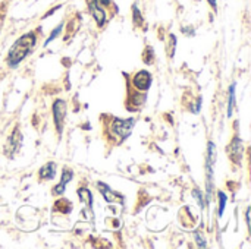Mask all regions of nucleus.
I'll return each mask as SVG.
<instances>
[{"label":"nucleus","instance_id":"nucleus-1","mask_svg":"<svg viewBox=\"0 0 251 249\" xmlns=\"http://www.w3.org/2000/svg\"><path fill=\"white\" fill-rule=\"evenodd\" d=\"M35 44V34L34 32H28V34H24L21 38L16 40V43L12 45V48L9 50V54H7V65L10 68H15L18 66L25 57L26 54L31 51V48L34 47Z\"/></svg>","mask_w":251,"mask_h":249},{"label":"nucleus","instance_id":"nucleus-2","mask_svg":"<svg viewBox=\"0 0 251 249\" xmlns=\"http://www.w3.org/2000/svg\"><path fill=\"white\" fill-rule=\"evenodd\" d=\"M218 151L215 142L207 144V156H206V173H207V201L212 198V189H213V166L216 163Z\"/></svg>","mask_w":251,"mask_h":249},{"label":"nucleus","instance_id":"nucleus-3","mask_svg":"<svg viewBox=\"0 0 251 249\" xmlns=\"http://www.w3.org/2000/svg\"><path fill=\"white\" fill-rule=\"evenodd\" d=\"M134 125H135V120L132 117H129V119H118V117H115L113 122H112V132L121 141H124L131 135V132L134 129Z\"/></svg>","mask_w":251,"mask_h":249},{"label":"nucleus","instance_id":"nucleus-4","mask_svg":"<svg viewBox=\"0 0 251 249\" xmlns=\"http://www.w3.org/2000/svg\"><path fill=\"white\" fill-rule=\"evenodd\" d=\"M65 117H66V101L65 100H56L53 103V120H54L56 131H57L59 135L63 131Z\"/></svg>","mask_w":251,"mask_h":249},{"label":"nucleus","instance_id":"nucleus-5","mask_svg":"<svg viewBox=\"0 0 251 249\" xmlns=\"http://www.w3.org/2000/svg\"><path fill=\"white\" fill-rule=\"evenodd\" d=\"M228 156L231 157L232 163L235 164H241L243 160V153H244V147H243V141L240 136H234V139L231 141V144L226 148Z\"/></svg>","mask_w":251,"mask_h":249},{"label":"nucleus","instance_id":"nucleus-6","mask_svg":"<svg viewBox=\"0 0 251 249\" xmlns=\"http://www.w3.org/2000/svg\"><path fill=\"white\" fill-rule=\"evenodd\" d=\"M151 81H153L151 79V73L147 72V70H140L132 78V84H134L135 90L140 91V92H147V90L151 85Z\"/></svg>","mask_w":251,"mask_h":249},{"label":"nucleus","instance_id":"nucleus-7","mask_svg":"<svg viewBox=\"0 0 251 249\" xmlns=\"http://www.w3.org/2000/svg\"><path fill=\"white\" fill-rule=\"evenodd\" d=\"M21 144H22L21 132H19V129H18V128H15V129H13V132H12V135H10V138H9V141H7V145H6V154H7L9 157H13V154L19 150Z\"/></svg>","mask_w":251,"mask_h":249},{"label":"nucleus","instance_id":"nucleus-8","mask_svg":"<svg viewBox=\"0 0 251 249\" xmlns=\"http://www.w3.org/2000/svg\"><path fill=\"white\" fill-rule=\"evenodd\" d=\"M97 189L101 192L103 198H104L107 203H122V201H124L122 195L113 192V191H112L106 183H103V182H99V183H97Z\"/></svg>","mask_w":251,"mask_h":249},{"label":"nucleus","instance_id":"nucleus-9","mask_svg":"<svg viewBox=\"0 0 251 249\" xmlns=\"http://www.w3.org/2000/svg\"><path fill=\"white\" fill-rule=\"evenodd\" d=\"M90 10H91V13H93V16H94L97 25H99V26H103L104 22H106V13H104V10L100 7V3H99L97 0H91V1H90Z\"/></svg>","mask_w":251,"mask_h":249},{"label":"nucleus","instance_id":"nucleus-10","mask_svg":"<svg viewBox=\"0 0 251 249\" xmlns=\"http://www.w3.org/2000/svg\"><path fill=\"white\" fill-rule=\"evenodd\" d=\"M56 176V164L54 163H46L41 169H40V179L43 181H51Z\"/></svg>","mask_w":251,"mask_h":249},{"label":"nucleus","instance_id":"nucleus-11","mask_svg":"<svg viewBox=\"0 0 251 249\" xmlns=\"http://www.w3.org/2000/svg\"><path fill=\"white\" fill-rule=\"evenodd\" d=\"M235 106V82L229 87V101H228V117L232 116V110Z\"/></svg>","mask_w":251,"mask_h":249},{"label":"nucleus","instance_id":"nucleus-12","mask_svg":"<svg viewBox=\"0 0 251 249\" xmlns=\"http://www.w3.org/2000/svg\"><path fill=\"white\" fill-rule=\"evenodd\" d=\"M218 198H219V217H222L224 216V211H225V207H226L228 197L222 191H219L218 192Z\"/></svg>","mask_w":251,"mask_h":249},{"label":"nucleus","instance_id":"nucleus-13","mask_svg":"<svg viewBox=\"0 0 251 249\" xmlns=\"http://www.w3.org/2000/svg\"><path fill=\"white\" fill-rule=\"evenodd\" d=\"M62 29H63V23H59V25H57V26H56V28L53 29V32L50 34V37H49V38L46 40L44 45H49V44H50V43H51V41H53V40H54L56 37H59V35H60V32H62Z\"/></svg>","mask_w":251,"mask_h":249},{"label":"nucleus","instance_id":"nucleus-14","mask_svg":"<svg viewBox=\"0 0 251 249\" xmlns=\"http://www.w3.org/2000/svg\"><path fill=\"white\" fill-rule=\"evenodd\" d=\"M72 178H74V172H72V170H69V169H65V170H63V173H62V178H60V183L68 185V183L72 181Z\"/></svg>","mask_w":251,"mask_h":249},{"label":"nucleus","instance_id":"nucleus-15","mask_svg":"<svg viewBox=\"0 0 251 249\" xmlns=\"http://www.w3.org/2000/svg\"><path fill=\"white\" fill-rule=\"evenodd\" d=\"M132 18H134V22H135L137 25L143 23V16H141V13H140V10H138L137 4L132 6Z\"/></svg>","mask_w":251,"mask_h":249},{"label":"nucleus","instance_id":"nucleus-16","mask_svg":"<svg viewBox=\"0 0 251 249\" xmlns=\"http://www.w3.org/2000/svg\"><path fill=\"white\" fill-rule=\"evenodd\" d=\"M194 239H196V242H197V245L200 248H204L206 247V238L201 236V232L200 230H196L194 232Z\"/></svg>","mask_w":251,"mask_h":249},{"label":"nucleus","instance_id":"nucleus-17","mask_svg":"<svg viewBox=\"0 0 251 249\" xmlns=\"http://www.w3.org/2000/svg\"><path fill=\"white\" fill-rule=\"evenodd\" d=\"M193 197L199 201L200 207L204 208V201H203V194H201V191H200V189H194V191H193Z\"/></svg>","mask_w":251,"mask_h":249},{"label":"nucleus","instance_id":"nucleus-18","mask_svg":"<svg viewBox=\"0 0 251 249\" xmlns=\"http://www.w3.org/2000/svg\"><path fill=\"white\" fill-rule=\"evenodd\" d=\"M169 38H171V50H168V54H169L171 57H174L175 47H176V38H175V35H174V34H171V35H169Z\"/></svg>","mask_w":251,"mask_h":249},{"label":"nucleus","instance_id":"nucleus-19","mask_svg":"<svg viewBox=\"0 0 251 249\" xmlns=\"http://www.w3.org/2000/svg\"><path fill=\"white\" fill-rule=\"evenodd\" d=\"M144 51H147V57L144 56L143 59H144V62L147 63V65H150L151 62H153V59H154V54H153V48L151 47H147Z\"/></svg>","mask_w":251,"mask_h":249},{"label":"nucleus","instance_id":"nucleus-20","mask_svg":"<svg viewBox=\"0 0 251 249\" xmlns=\"http://www.w3.org/2000/svg\"><path fill=\"white\" fill-rule=\"evenodd\" d=\"M65 189H66V185L57 183V185L53 188V194H54V195H63V194H65Z\"/></svg>","mask_w":251,"mask_h":249},{"label":"nucleus","instance_id":"nucleus-21","mask_svg":"<svg viewBox=\"0 0 251 249\" xmlns=\"http://www.w3.org/2000/svg\"><path fill=\"white\" fill-rule=\"evenodd\" d=\"M246 219H247V226L250 227V208H247V213H246Z\"/></svg>","mask_w":251,"mask_h":249},{"label":"nucleus","instance_id":"nucleus-22","mask_svg":"<svg viewBox=\"0 0 251 249\" xmlns=\"http://www.w3.org/2000/svg\"><path fill=\"white\" fill-rule=\"evenodd\" d=\"M99 3H101L103 6H109L110 4V0H97Z\"/></svg>","mask_w":251,"mask_h":249},{"label":"nucleus","instance_id":"nucleus-23","mask_svg":"<svg viewBox=\"0 0 251 249\" xmlns=\"http://www.w3.org/2000/svg\"><path fill=\"white\" fill-rule=\"evenodd\" d=\"M209 3L212 4V7H213V9H216V6H218V3H216V0H209Z\"/></svg>","mask_w":251,"mask_h":249}]
</instances>
